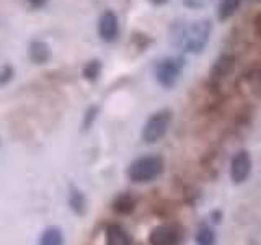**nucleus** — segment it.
Wrapping results in <instances>:
<instances>
[{
	"label": "nucleus",
	"mask_w": 261,
	"mask_h": 245,
	"mask_svg": "<svg viewBox=\"0 0 261 245\" xmlns=\"http://www.w3.org/2000/svg\"><path fill=\"white\" fill-rule=\"evenodd\" d=\"M240 93L250 98H261V72L250 70L239 79Z\"/></svg>",
	"instance_id": "obj_7"
},
{
	"label": "nucleus",
	"mask_w": 261,
	"mask_h": 245,
	"mask_svg": "<svg viewBox=\"0 0 261 245\" xmlns=\"http://www.w3.org/2000/svg\"><path fill=\"white\" fill-rule=\"evenodd\" d=\"M98 33H100V38L103 41H114L118 38V33H119V21H118V16L114 15L113 12H105L100 16V21H98Z\"/></svg>",
	"instance_id": "obj_8"
},
{
	"label": "nucleus",
	"mask_w": 261,
	"mask_h": 245,
	"mask_svg": "<svg viewBox=\"0 0 261 245\" xmlns=\"http://www.w3.org/2000/svg\"><path fill=\"white\" fill-rule=\"evenodd\" d=\"M13 77V69L10 65H4V69L0 70V85H5L12 80Z\"/></svg>",
	"instance_id": "obj_18"
},
{
	"label": "nucleus",
	"mask_w": 261,
	"mask_h": 245,
	"mask_svg": "<svg viewBox=\"0 0 261 245\" xmlns=\"http://www.w3.org/2000/svg\"><path fill=\"white\" fill-rule=\"evenodd\" d=\"M106 245H130V240L122 227L110 226L106 232Z\"/></svg>",
	"instance_id": "obj_11"
},
{
	"label": "nucleus",
	"mask_w": 261,
	"mask_h": 245,
	"mask_svg": "<svg viewBox=\"0 0 261 245\" xmlns=\"http://www.w3.org/2000/svg\"><path fill=\"white\" fill-rule=\"evenodd\" d=\"M96 108H95V106H92V108H90L88 111H87V116H85V126H90V125H92V121L96 118Z\"/></svg>",
	"instance_id": "obj_20"
},
{
	"label": "nucleus",
	"mask_w": 261,
	"mask_h": 245,
	"mask_svg": "<svg viewBox=\"0 0 261 245\" xmlns=\"http://www.w3.org/2000/svg\"><path fill=\"white\" fill-rule=\"evenodd\" d=\"M170 125H171V111L170 110H160L157 113H153L144 125L142 139L149 144L160 141V139L167 134Z\"/></svg>",
	"instance_id": "obj_4"
},
{
	"label": "nucleus",
	"mask_w": 261,
	"mask_h": 245,
	"mask_svg": "<svg viewBox=\"0 0 261 245\" xmlns=\"http://www.w3.org/2000/svg\"><path fill=\"white\" fill-rule=\"evenodd\" d=\"M133 208H134V201L127 194L121 196V198H118V201L114 203V209L119 211V212H129Z\"/></svg>",
	"instance_id": "obj_17"
},
{
	"label": "nucleus",
	"mask_w": 261,
	"mask_h": 245,
	"mask_svg": "<svg viewBox=\"0 0 261 245\" xmlns=\"http://www.w3.org/2000/svg\"><path fill=\"white\" fill-rule=\"evenodd\" d=\"M185 61L183 57H165L155 65V79L165 88L173 87L179 76L183 74Z\"/></svg>",
	"instance_id": "obj_3"
},
{
	"label": "nucleus",
	"mask_w": 261,
	"mask_h": 245,
	"mask_svg": "<svg viewBox=\"0 0 261 245\" xmlns=\"http://www.w3.org/2000/svg\"><path fill=\"white\" fill-rule=\"evenodd\" d=\"M251 172V159L248 152H237L230 162V178L233 183H243Z\"/></svg>",
	"instance_id": "obj_5"
},
{
	"label": "nucleus",
	"mask_w": 261,
	"mask_h": 245,
	"mask_svg": "<svg viewBox=\"0 0 261 245\" xmlns=\"http://www.w3.org/2000/svg\"><path fill=\"white\" fill-rule=\"evenodd\" d=\"M256 30H258V35L261 36V15H258V18H256Z\"/></svg>",
	"instance_id": "obj_22"
},
{
	"label": "nucleus",
	"mask_w": 261,
	"mask_h": 245,
	"mask_svg": "<svg viewBox=\"0 0 261 245\" xmlns=\"http://www.w3.org/2000/svg\"><path fill=\"white\" fill-rule=\"evenodd\" d=\"M185 7L193 8V10H198V8H202L207 4V0H183Z\"/></svg>",
	"instance_id": "obj_19"
},
{
	"label": "nucleus",
	"mask_w": 261,
	"mask_h": 245,
	"mask_svg": "<svg viewBox=\"0 0 261 245\" xmlns=\"http://www.w3.org/2000/svg\"><path fill=\"white\" fill-rule=\"evenodd\" d=\"M30 59L35 64H46L51 59V47L44 41H33L30 44Z\"/></svg>",
	"instance_id": "obj_10"
},
{
	"label": "nucleus",
	"mask_w": 261,
	"mask_h": 245,
	"mask_svg": "<svg viewBox=\"0 0 261 245\" xmlns=\"http://www.w3.org/2000/svg\"><path fill=\"white\" fill-rule=\"evenodd\" d=\"M162 167L163 163L159 157H155V155H145V157H141L130 163L127 175L136 183H147L152 182V180H155L162 174Z\"/></svg>",
	"instance_id": "obj_2"
},
{
	"label": "nucleus",
	"mask_w": 261,
	"mask_h": 245,
	"mask_svg": "<svg viewBox=\"0 0 261 245\" xmlns=\"http://www.w3.org/2000/svg\"><path fill=\"white\" fill-rule=\"evenodd\" d=\"M149 242L150 245H175L176 232L170 226H159L150 232Z\"/></svg>",
	"instance_id": "obj_9"
},
{
	"label": "nucleus",
	"mask_w": 261,
	"mask_h": 245,
	"mask_svg": "<svg viewBox=\"0 0 261 245\" xmlns=\"http://www.w3.org/2000/svg\"><path fill=\"white\" fill-rule=\"evenodd\" d=\"M233 69H235V57L232 54H222L211 67L209 72L211 82L219 84V82L225 80L233 72Z\"/></svg>",
	"instance_id": "obj_6"
},
{
	"label": "nucleus",
	"mask_w": 261,
	"mask_h": 245,
	"mask_svg": "<svg viewBox=\"0 0 261 245\" xmlns=\"http://www.w3.org/2000/svg\"><path fill=\"white\" fill-rule=\"evenodd\" d=\"M196 242L199 245H212L214 243V232L209 227H201L198 235H196Z\"/></svg>",
	"instance_id": "obj_16"
},
{
	"label": "nucleus",
	"mask_w": 261,
	"mask_h": 245,
	"mask_svg": "<svg viewBox=\"0 0 261 245\" xmlns=\"http://www.w3.org/2000/svg\"><path fill=\"white\" fill-rule=\"evenodd\" d=\"M256 2H259V0H256Z\"/></svg>",
	"instance_id": "obj_24"
},
{
	"label": "nucleus",
	"mask_w": 261,
	"mask_h": 245,
	"mask_svg": "<svg viewBox=\"0 0 261 245\" xmlns=\"http://www.w3.org/2000/svg\"><path fill=\"white\" fill-rule=\"evenodd\" d=\"M100 70H101L100 61H90L84 67V77L88 80H95L98 76H100Z\"/></svg>",
	"instance_id": "obj_15"
},
{
	"label": "nucleus",
	"mask_w": 261,
	"mask_h": 245,
	"mask_svg": "<svg viewBox=\"0 0 261 245\" xmlns=\"http://www.w3.org/2000/svg\"><path fill=\"white\" fill-rule=\"evenodd\" d=\"M64 237L59 227H49L43 232L39 239V245H62Z\"/></svg>",
	"instance_id": "obj_13"
},
{
	"label": "nucleus",
	"mask_w": 261,
	"mask_h": 245,
	"mask_svg": "<svg viewBox=\"0 0 261 245\" xmlns=\"http://www.w3.org/2000/svg\"><path fill=\"white\" fill-rule=\"evenodd\" d=\"M69 204H70V208L77 212V214H84V211H85V198H84V194H82L77 188H72L70 193H69Z\"/></svg>",
	"instance_id": "obj_14"
},
{
	"label": "nucleus",
	"mask_w": 261,
	"mask_h": 245,
	"mask_svg": "<svg viewBox=\"0 0 261 245\" xmlns=\"http://www.w3.org/2000/svg\"><path fill=\"white\" fill-rule=\"evenodd\" d=\"M242 4V0H220L219 8H217V18L219 20H227L230 18L235 12L239 10V7Z\"/></svg>",
	"instance_id": "obj_12"
},
{
	"label": "nucleus",
	"mask_w": 261,
	"mask_h": 245,
	"mask_svg": "<svg viewBox=\"0 0 261 245\" xmlns=\"http://www.w3.org/2000/svg\"><path fill=\"white\" fill-rule=\"evenodd\" d=\"M211 36V21L198 20L190 23L179 31V44L186 53L199 54L209 43Z\"/></svg>",
	"instance_id": "obj_1"
},
{
	"label": "nucleus",
	"mask_w": 261,
	"mask_h": 245,
	"mask_svg": "<svg viewBox=\"0 0 261 245\" xmlns=\"http://www.w3.org/2000/svg\"><path fill=\"white\" fill-rule=\"evenodd\" d=\"M152 4H155V5H162V4H165V2H168V0H150Z\"/></svg>",
	"instance_id": "obj_23"
},
{
	"label": "nucleus",
	"mask_w": 261,
	"mask_h": 245,
	"mask_svg": "<svg viewBox=\"0 0 261 245\" xmlns=\"http://www.w3.org/2000/svg\"><path fill=\"white\" fill-rule=\"evenodd\" d=\"M28 4L31 7H35V8H41V7H44L47 4V0H28Z\"/></svg>",
	"instance_id": "obj_21"
}]
</instances>
